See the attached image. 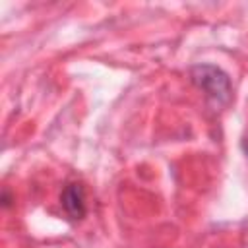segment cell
<instances>
[{
    "label": "cell",
    "mask_w": 248,
    "mask_h": 248,
    "mask_svg": "<svg viewBox=\"0 0 248 248\" xmlns=\"http://www.w3.org/2000/svg\"><path fill=\"white\" fill-rule=\"evenodd\" d=\"M60 203H62V207H64V211L68 213L70 219H74V221L83 219V215H85V196H83V188L79 184H68L62 190Z\"/></svg>",
    "instance_id": "2"
},
{
    "label": "cell",
    "mask_w": 248,
    "mask_h": 248,
    "mask_svg": "<svg viewBox=\"0 0 248 248\" xmlns=\"http://www.w3.org/2000/svg\"><path fill=\"white\" fill-rule=\"evenodd\" d=\"M190 78L217 107L229 105L232 95L231 79L221 68L213 64H198V66H192Z\"/></svg>",
    "instance_id": "1"
},
{
    "label": "cell",
    "mask_w": 248,
    "mask_h": 248,
    "mask_svg": "<svg viewBox=\"0 0 248 248\" xmlns=\"http://www.w3.org/2000/svg\"><path fill=\"white\" fill-rule=\"evenodd\" d=\"M244 147H246V151H248V143H244Z\"/></svg>",
    "instance_id": "3"
}]
</instances>
